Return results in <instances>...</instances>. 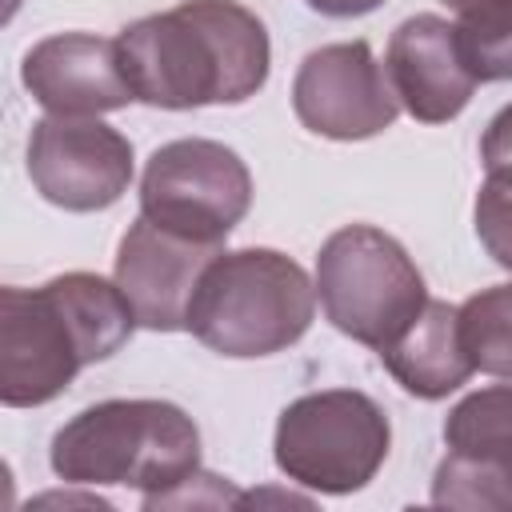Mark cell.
<instances>
[{
	"instance_id": "1",
	"label": "cell",
	"mask_w": 512,
	"mask_h": 512,
	"mask_svg": "<svg viewBox=\"0 0 512 512\" xmlns=\"http://www.w3.org/2000/svg\"><path fill=\"white\" fill-rule=\"evenodd\" d=\"M140 104L188 112L252 100L272 68L264 20L236 0H180L116 36Z\"/></svg>"
},
{
	"instance_id": "2",
	"label": "cell",
	"mask_w": 512,
	"mask_h": 512,
	"mask_svg": "<svg viewBox=\"0 0 512 512\" xmlns=\"http://www.w3.org/2000/svg\"><path fill=\"white\" fill-rule=\"evenodd\" d=\"M136 328V312L120 284L96 272H64L40 288H0L4 408L56 400L80 368L120 352Z\"/></svg>"
},
{
	"instance_id": "3",
	"label": "cell",
	"mask_w": 512,
	"mask_h": 512,
	"mask_svg": "<svg viewBox=\"0 0 512 512\" xmlns=\"http://www.w3.org/2000/svg\"><path fill=\"white\" fill-rule=\"evenodd\" d=\"M48 464L64 484H124L152 504L200 472V428L168 400H100L56 428Z\"/></svg>"
},
{
	"instance_id": "4",
	"label": "cell",
	"mask_w": 512,
	"mask_h": 512,
	"mask_svg": "<svg viewBox=\"0 0 512 512\" xmlns=\"http://www.w3.org/2000/svg\"><path fill=\"white\" fill-rule=\"evenodd\" d=\"M316 316V284L276 248L220 252L192 296L188 332L232 360L276 356L292 348Z\"/></svg>"
},
{
	"instance_id": "5",
	"label": "cell",
	"mask_w": 512,
	"mask_h": 512,
	"mask_svg": "<svg viewBox=\"0 0 512 512\" xmlns=\"http://www.w3.org/2000/svg\"><path fill=\"white\" fill-rule=\"evenodd\" d=\"M316 296L336 332L376 352L388 348L428 304L416 260L376 224H344L320 244Z\"/></svg>"
},
{
	"instance_id": "6",
	"label": "cell",
	"mask_w": 512,
	"mask_h": 512,
	"mask_svg": "<svg viewBox=\"0 0 512 512\" xmlns=\"http://www.w3.org/2000/svg\"><path fill=\"white\" fill-rule=\"evenodd\" d=\"M392 428L384 408L356 388H324L296 396L272 436L276 468L312 492H360L388 460Z\"/></svg>"
},
{
	"instance_id": "7",
	"label": "cell",
	"mask_w": 512,
	"mask_h": 512,
	"mask_svg": "<svg viewBox=\"0 0 512 512\" xmlns=\"http://www.w3.org/2000/svg\"><path fill=\"white\" fill-rule=\"evenodd\" d=\"M252 208V172L248 164L220 140L184 136L160 144L140 176V216L152 224L224 244L228 232Z\"/></svg>"
},
{
	"instance_id": "8",
	"label": "cell",
	"mask_w": 512,
	"mask_h": 512,
	"mask_svg": "<svg viewBox=\"0 0 512 512\" xmlns=\"http://www.w3.org/2000/svg\"><path fill=\"white\" fill-rule=\"evenodd\" d=\"M28 176L64 212H104L132 184V144L96 116H44L28 136Z\"/></svg>"
},
{
	"instance_id": "9",
	"label": "cell",
	"mask_w": 512,
	"mask_h": 512,
	"mask_svg": "<svg viewBox=\"0 0 512 512\" xmlns=\"http://www.w3.org/2000/svg\"><path fill=\"white\" fill-rule=\"evenodd\" d=\"M296 120L324 140H368L396 124L400 100L368 40L312 48L292 80Z\"/></svg>"
},
{
	"instance_id": "10",
	"label": "cell",
	"mask_w": 512,
	"mask_h": 512,
	"mask_svg": "<svg viewBox=\"0 0 512 512\" xmlns=\"http://www.w3.org/2000/svg\"><path fill=\"white\" fill-rule=\"evenodd\" d=\"M444 460L432 504L460 512H512V384L468 392L444 420Z\"/></svg>"
},
{
	"instance_id": "11",
	"label": "cell",
	"mask_w": 512,
	"mask_h": 512,
	"mask_svg": "<svg viewBox=\"0 0 512 512\" xmlns=\"http://www.w3.org/2000/svg\"><path fill=\"white\" fill-rule=\"evenodd\" d=\"M224 252V244H204L176 236L148 216H136L116 248V272L136 324L148 332H188V308L200 288L204 268Z\"/></svg>"
},
{
	"instance_id": "12",
	"label": "cell",
	"mask_w": 512,
	"mask_h": 512,
	"mask_svg": "<svg viewBox=\"0 0 512 512\" xmlns=\"http://www.w3.org/2000/svg\"><path fill=\"white\" fill-rule=\"evenodd\" d=\"M20 80L48 116H100L136 100L120 44L96 32H56L24 52Z\"/></svg>"
},
{
	"instance_id": "13",
	"label": "cell",
	"mask_w": 512,
	"mask_h": 512,
	"mask_svg": "<svg viewBox=\"0 0 512 512\" xmlns=\"http://www.w3.org/2000/svg\"><path fill=\"white\" fill-rule=\"evenodd\" d=\"M384 72L400 108L420 124L456 120L476 92V76L456 44V24L436 12H416L392 28Z\"/></svg>"
},
{
	"instance_id": "14",
	"label": "cell",
	"mask_w": 512,
	"mask_h": 512,
	"mask_svg": "<svg viewBox=\"0 0 512 512\" xmlns=\"http://www.w3.org/2000/svg\"><path fill=\"white\" fill-rule=\"evenodd\" d=\"M376 356L416 400H444L476 372L460 340V308L444 300H428L424 312Z\"/></svg>"
},
{
	"instance_id": "15",
	"label": "cell",
	"mask_w": 512,
	"mask_h": 512,
	"mask_svg": "<svg viewBox=\"0 0 512 512\" xmlns=\"http://www.w3.org/2000/svg\"><path fill=\"white\" fill-rule=\"evenodd\" d=\"M460 340L476 372L512 380V284L480 288L460 304Z\"/></svg>"
},
{
	"instance_id": "16",
	"label": "cell",
	"mask_w": 512,
	"mask_h": 512,
	"mask_svg": "<svg viewBox=\"0 0 512 512\" xmlns=\"http://www.w3.org/2000/svg\"><path fill=\"white\" fill-rule=\"evenodd\" d=\"M456 44L476 84L512 80V0H476L460 8Z\"/></svg>"
},
{
	"instance_id": "17",
	"label": "cell",
	"mask_w": 512,
	"mask_h": 512,
	"mask_svg": "<svg viewBox=\"0 0 512 512\" xmlns=\"http://www.w3.org/2000/svg\"><path fill=\"white\" fill-rule=\"evenodd\" d=\"M472 224L484 252L512 272V180H484L472 204Z\"/></svg>"
},
{
	"instance_id": "18",
	"label": "cell",
	"mask_w": 512,
	"mask_h": 512,
	"mask_svg": "<svg viewBox=\"0 0 512 512\" xmlns=\"http://www.w3.org/2000/svg\"><path fill=\"white\" fill-rule=\"evenodd\" d=\"M480 164L488 172V180H512V104H504L484 136H480Z\"/></svg>"
},
{
	"instance_id": "19",
	"label": "cell",
	"mask_w": 512,
	"mask_h": 512,
	"mask_svg": "<svg viewBox=\"0 0 512 512\" xmlns=\"http://www.w3.org/2000/svg\"><path fill=\"white\" fill-rule=\"evenodd\" d=\"M312 12L320 16H332V20H352V16H368L376 12L384 0H304Z\"/></svg>"
},
{
	"instance_id": "20",
	"label": "cell",
	"mask_w": 512,
	"mask_h": 512,
	"mask_svg": "<svg viewBox=\"0 0 512 512\" xmlns=\"http://www.w3.org/2000/svg\"><path fill=\"white\" fill-rule=\"evenodd\" d=\"M444 4H448V8H456V12H460V8H468V4H476V0H444Z\"/></svg>"
}]
</instances>
